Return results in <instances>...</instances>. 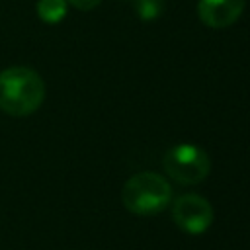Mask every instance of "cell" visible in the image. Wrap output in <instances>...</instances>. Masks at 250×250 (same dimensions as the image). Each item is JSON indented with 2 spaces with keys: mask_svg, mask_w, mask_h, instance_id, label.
Segmentation results:
<instances>
[{
  "mask_svg": "<svg viewBox=\"0 0 250 250\" xmlns=\"http://www.w3.org/2000/svg\"><path fill=\"white\" fill-rule=\"evenodd\" d=\"M35 10L45 23H59L66 16V0H37Z\"/></svg>",
  "mask_w": 250,
  "mask_h": 250,
  "instance_id": "obj_6",
  "label": "cell"
},
{
  "mask_svg": "<svg viewBox=\"0 0 250 250\" xmlns=\"http://www.w3.org/2000/svg\"><path fill=\"white\" fill-rule=\"evenodd\" d=\"M45 100L43 78L27 66H12L0 72V109L23 117L39 109Z\"/></svg>",
  "mask_w": 250,
  "mask_h": 250,
  "instance_id": "obj_1",
  "label": "cell"
},
{
  "mask_svg": "<svg viewBox=\"0 0 250 250\" xmlns=\"http://www.w3.org/2000/svg\"><path fill=\"white\" fill-rule=\"evenodd\" d=\"M172 219L180 230L188 234H201L213 223V207L205 197L197 193H186L174 201Z\"/></svg>",
  "mask_w": 250,
  "mask_h": 250,
  "instance_id": "obj_4",
  "label": "cell"
},
{
  "mask_svg": "<svg viewBox=\"0 0 250 250\" xmlns=\"http://www.w3.org/2000/svg\"><path fill=\"white\" fill-rule=\"evenodd\" d=\"M162 10H164L162 0H135V12L145 21H152L160 18Z\"/></svg>",
  "mask_w": 250,
  "mask_h": 250,
  "instance_id": "obj_7",
  "label": "cell"
},
{
  "mask_svg": "<svg viewBox=\"0 0 250 250\" xmlns=\"http://www.w3.org/2000/svg\"><path fill=\"white\" fill-rule=\"evenodd\" d=\"M246 0H199L197 16L199 20L215 29L232 25L244 12Z\"/></svg>",
  "mask_w": 250,
  "mask_h": 250,
  "instance_id": "obj_5",
  "label": "cell"
},
{
  "mask_svg": "<svg viewBox=\"0 0 250 250\" xmlns=\"http://www.w3.org/2000/svg\"><path fill=\"white\" fill-rule=\"evenodd\" d=\"M100 2H102V0H66V4H72L74 8L84 10V12L94 10L96 6H100Z\"/></svg>",
  "mask_w": 250,
  "mask_h": 250,
  "instance_id": "obj_8",
  "label": "cell"
},
{
  "mask_svg": "<svg viewBox=\"0 0 250 250\" xmlns=\"http://www.w3.org/2000/svg\"><path fill=\"white\" fill-rule=\"evenodd\" d=\"M170 199L172 188L168 180L154 172H139L131 176L121 189L125 209L135 215H156L168 207Z\"/></svg>",
  "mask_w": 250,
  "mask_h": 250,
  "instance_id": "obj_2",
  "label": "cell"
},
{
  "mask_svg": "<svg viewBox=\"0 0 250 250\" xmlns=\"http://www.w3.org/2000/svg\"><path fill=\"white\" fill-rule=\"evenodd\" d=\"M162 166L166 174L178 184L193 186L207 178L211 170V160L203 148L182 143L166 150L162 158Z\"/></svg>",
  "mask_w": 250,
  "mask_h": 250,
  "instance_id": "obj_3",
  "label": "cell"
}]
</instances>
